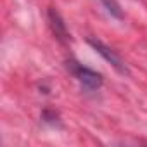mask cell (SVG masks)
<instances>
[{
    "instance_id": "277c9868",
    "label": "cell",
    "mask_w": 147,
    "mask_h": 147,
    "mask_svg": "<svg viewBox=\"0 0 147 147\" xmlns=\"http://www.w3.org/2000/svg\"><path fill=\"white\" fill-rule=\"evenodd\" d=\"M102 4H104V7L107 9V12H109L111 16H114V18H118V19L123 18L121 7H119V4L116 2V0H102Z\"/></svg>"
},
{
    "instance_id": "3957f363",
    "label": "cell",
    "mask_w": 147,
    "mask_h": 147,
    "mask_svg": "<svg viewBox=\"0 0 147 147\" xmlns=\"http://www.w3.org/2000/svg\"><path fill=\"white\" fill-rule=\"evenodd\" d=\"M49 21H50V26H52L54 35H55L59 40L66 42V40L69 38V33H67V28H66L62 18L59 16V12H57L55 9H50V11H49Z\"/></svg>"
},
{
    "instance_id": "7a4b0ae2",
    "label": "cell",
    "mask_w": 147,
    "mask_h": 147,
    "mask_svg": "<svg viewBox=\"0 0 147 147\" xmlns=\"http://www.w3.org/2000/svg\"><path fill=\"white\" fill-rule=\"evenodd\" d=\"M73 73H75V76L82 83V87L85 90H88V92L97 90V88L102 87V82H104L102 80V75H99V73L94 71V69H88L85 66L76 64V66H73Z\"/></svg>"
},
{
    "instance_id": "6da1fadb",
    "label": "cell",
    "mask_w": 147,
    "mask_h": 147,
    "mask_svg": "<svg viewBox=\"0 0 147 147\" xmlns=\"http://www.w3.org/2000/svg\"><path fill=\"white\" fill-rule=\"evenodd\" d=\"M88 43L92 45V49L97 52V54H100L118 73H121V75H128V69H126V66H125V62L121 61V57L111 49V47H107L106 43H102L100 40H95V38H88Z\"/></svg>"
}]
</instances>
